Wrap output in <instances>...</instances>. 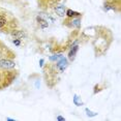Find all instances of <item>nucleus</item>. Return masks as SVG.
<instances>
[{"label": "nucleus", "mask_w": 121, "mask_h": 121, "mask_svg": "<svg viewBox=\"0 0 121 121\" xmlns=\"http://www.w3.org/2000/svg\"><path fill=\"white\" fill-rule=\"evenodd\" d=\"M83 43L90 40L95 57L106 56L114 42L112 30L103 25H95L85 28L81 31Z\"/></svg>", "instance_id": "1"}, {"label": "nucleus", "mask_w": 121, "mask_h": 121, "mask_svg": "<svg viewBox=\"0 0 121 121\" xmlns=\"http://www.w3.org/2000/svg\"><path fill=\"white\" fill-rule=\"evenodd\" d=\"M20 22L9 10L0 7V33L9 35L13 29L19 28Z\"/></svg>", "instance_id": "2"}, {"label": "nucleus", "mask_w": 121, "mask_h": 121, "mask_svg": "<svg viewBox=\"0 0 121 121\" xmlns=\"http://www.w3.org/2000/svg\"><path fill=\"white\" fill-rule=\"evenodd\" d=\"M42 69L43 73V80L48 88L53 89L54 87H56V85L59 82V73L55 68L54 63L47 61Z\"/></svg>", "instance_id": "3"}, {"label": "nucleus", "mask_w": 121, "mask_h": 121, "mask_svg": "<svg viewBox=\"0 0 121 121\" xmlns=\"http://www.w3.org/2000/svg\"><path fill=\"white\" fill-rule=\"evenodd\" d=\"M19 77V70L0 67V91L9 88Z\"/></svg>", "instance_id": "4"}, {"label": "nucleus", "mask_w": 121, "mask_h": 121, "mask_svg": "<svg viewBox=\"0 0 121 121\" xmlns=\"http://www.w3.org/2000/svg\"><path fill=\"white\" fill-rule=\"evenodd\" d=\"M82 43H83V40H82V37H81V31H79V30H71L70 33L68 34V36L66 38V42L63 43V46L65 48V51H67L69 49L76 48V47H81Z\"/></svg>", "instance_id": "5"}, {"label": "nucleus", "mask_w": 121, "mask_h": 121, "mask_svg": "<svg viewBox=\"0 0 121 121\" xmlns=\"http://www.w3.org/2000/svg\"><path fill=\"white\" fill-rule=\"evenodd\" d=\"M82 19H83V17H73V18L65 17L62 20V25L69 30H79V31H81Z\"/></svg>", "instance_id": "6"}, {"label": "nucleus", "mask_w": 121, "mask_h": 121, "mask_svg": "<svg viewBox=\"0 0 121 121\" xmlns=\"http://www.w3.org/2000/svg\"><path fill=\"white\" fill-rule=\"evenodd\" d=\"M103 9L106 13H121V0H104L103 4Z\"/></svg>", "instance_id": "7"}, {"label": "nucleus", "mask_w": 121, "mask_h": 121, "mask_svg": "<svg viewBox=\"0 0 121 121\" xmlns=\"http://www.w3.org/2000/svg\"><path fill=\"white\" fill-rule=\"evenodd\" d=\"M59 43H57L54 38H50V39L43 40L42 43L38 45V50L42 54H48L50 55L53 50L57 47Z\"/></svg>", "instance_id": "8"}, {"label": "nucleus", "mask_w": 121, "mask_h": 121, "mask_svg": "<svg viewBox=\"0 0 121 121\" xmlns=\"http://www.w3.org/2000/svg\"><path fill=\"white\" fill-rule=\"evenodd\" d=\"M60 2L61 0H37V6L43 12H48L53 9Z\"/></svg>", "instance_id": "9"}, {"label": "nucleus", "mask_w": 121, "mask_h": 121, "mask_svg": "<svg viewBox=\"0 0 121 121\" xmlns=\"http://www.w3.org/2000/svg\"><path fill=\"white\" fill-rule=\"evenodd\" d=\"M69 64H70V62L68 61V59L66 57L63 56L62 58H60L58 61H56L54 63V66L56 68V70L59 73V75H61V73H63L68 68Z\"/></svg>", "instance_id": "10"}, {"label": "nucleus", "mask_w": 121, "mask_h": 121, "mask_svg": "<svg viewBox=\"0 0 121 121\" xmlns=\"http://www.w3.org/2000/svg\"><path fill=\"white\" fill-rule=\"evenodd\" d=\"M1 57H6V58L15 59L16 54H15V52L13 50H10L9 47L0 39V58H1Z\"/></svg>", "instance_id": "11"}, {"label": "nucleus", "mask_w": 121, "mask_h": 121, "mask_svg": "<svg viewBox=\"0 0 121 121\" xmlns=\"http://www.w3.org/2000/svg\"><path fill=\"white\" fill-rule=\"evenodd\" d=\"M16 62L15 59L6 58V57H1L0 58V67L6 68V69H13L16 68Z\"/></svg>", "instance_id": "12"}, {"label": "nucleus", "mask_w": 121, "mask_h": 121, "mask_svg": "<svg viewBox=\"0 0 121 121\" xmlns=\"http://www.w3.org/2000/svg\"><path fill=\"white\" fill-rule=\"evenodd\" d=\"M10 37L12 38H19V39H24V38L27 37V33L25 30L20 29V28H16L13 29L12 32L9 33Z\"/></svg>", "instance_id": "13"}, {"label": "nucleus", "mask_w": 121, "mask_h": 121, "mask_svg": "<svg viewBox=\"0 0 121 121\" xmlns=\"http://www.w3.org/2000/svg\"><path fill=\"white\" fill-rule=\"evenodd\" d=\"M66 5L65 4H62V3H59L58 5H56V6L53 9V10H54V13H56L58 17H60V18H63L65 16V12H66Z\"/></svg>", "instance_id": "14"}, {"label": "nucleus", "mask_w": 121, "mask_h": 121, "mask_svg": "<svg viewBox=\"0 0 121 121\" xmlns=\"http://www.w3.org/2000/svg\"><path fill=\"white\" fill-rule=\"evenodd\" d=\"M36 22L38 24V27H39L40 29H46L49 27V22L46 20L43 15H38L36 17Z\"/></svg>", "instance_id": "15"}, {"label": "nucleus", "mask_w": 121, "mask_h": 121, "mask_svg": "<svg viewBox=\"0 0 121 121\" xmlns=\"http://www.w3.org/2000/svg\"><path fill=\"white\" fill-rule=\"evenodd\" d=\"M65 17H67V18L83 17V13H79V12H76V10H71L70 9H66V12H65Z\"/></svg>", "instance_id": "16"}, {"label": "nucleus", "mask_w": 121, "mask_h": 121, "mask_svg": "<svg viewBox=\"0 0 121 121\" xmlns=\"http://www.w3.org/2000/svg\"><path fill=\"white\" fill-rule=\"evenodd\" d=\"M106 87H107V85L104 83H97V84H95L94 87H93V95H96L97 93L101 92L103 90L106 89Z\"/></svg>", "instance_id": "17"}, {"label": "nucleus", "mask_w": 121, "mask_h": 121, "mask_svg": "<svg viewBox=\"0 0 121 121\" xmlns=\"http://www.w3.org/2000/svg\"><path fill=\"white\" fill-rule=\"evenodd\" d=\"M73 103L75 106L77 107H81V106H83L84 103H83V100H82V97L80 95L78 94H73Z\"/></svg>", "instance_id": "18"}, {"label": "nucleus", "mask_w": 121, "mask_h": 121, "mask_svg": "<svg viewBox=\"0 0 121 121\" xmlns=\"http://www.w3.org/2000/svg\"><path fill=\"white\" fill-rule=\"evenodd\" d=\"M22 40H23V39H19V38H12V43L16 47H21L22 45H23V43H22Z\"/></svg>", "instance_id": "19"}, {"label": "nucleus", "mask_w": 121, "mask_h": 121, "mask_svg": "<svg viewBox=\"0 0 121 121\" xmlns=\"http://www.w3.org/2000/svg\"><path fill=\"white\" fill-rule=\"evenodd\" d=\"M85 112H86V115L88 117H94L97 115V112H92L91 110H89V109H85Z\"/></svg>", "instance_id": "20"}, {"label": "nucleus", "mask_w": 121, "mask_h": 121, "mask_svg": "<svg viewBox=\"0 0 121 121\" xmlns=\"http://www.w3.org/2000/svg\"><path fill=\"white\" fill-rule=\"evenodd\" d=\"M45 63H46V60L43 59V58H42L39 60V64H40V68H43V66L45 65Z\"/></svg>", "instance_id": "21"}, {"label": "nucleus", "mask_w": 121, "mask_h": 121, "mask_svg": "<svg viewBox=\"0 0 121 121\" xmlns=\"http://www.w3.org/2000/svg\"><path fill=\"white\" fill-rule=\"evenodd\" d=\"M56 119H57V120H64V118H63V117H60V116H59V117H56Z\"/></svg>", "instance_id": "22"}]
</instances>
